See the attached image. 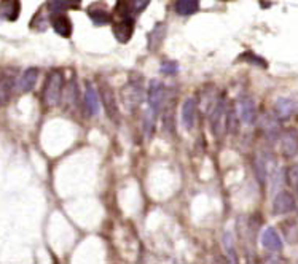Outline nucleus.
Returning <instances> with one entry per match:
<instances>
[{"label": "nucleus", "instance_id": "nucleus-1", "mask_svg": "<svg viewBox=\"0 0 298 264\" xmlns=\"http://www.w3.org/2000/svg\"><path fill=\"white\" fill-rule=\"evenodd\" d=\"M228 110H230V105L225 100L223 96L218 97V100L215 102V105L212 107V110L209 111V124H211V130L215 139H223L225 134L228 132Z\"/></svg>", "mask_w": 298, "mask_h": 264}, {"label": "nucleus", "instance_id": "nucleus-2", "mask_svg": "<svg viewBox=\"0 0 298 264\" xmlns=\"http://www.w3.org/2000/svg\"><path fill=\"white\" fill-rule=\"evenodd\" d=\"M145 88H144V81L141 77H133L129 78L128 83L122 89V100L126 108L129 110H136L137 107H141L144 99H145Z\"/></svg>", "mask_w": 298, "mask_h": 264}, {"label": "nucleus", "instance_id": "nucleus-3", "mask_svg": "<svg viewBox=\"0 0 298 264\" xmlns=\"http://www.w3.org/2000/svg\"><path fill=\"white\" fill-rule=\"evenodd\" d=\"M64 74L61 70H53L48 75L46 83L43 86V102L46 107H56L63 99Z\"/></svg>", "mask_w": 298, "mask_h": 264}, {"label": "nucleus", "instance_id": "nucleus-4", "mask_svg": "<svg viewBox=\"0 0 298 264\" xmlns=\"http://www.w3.org/2000/svg\"><path fill=\"white\" fill-rule=\"evenodd\" d=\"M99 96H101L102 99V105H104V110L107 116L110 118V121H113V123H120V108H118V104H116V97H115V93L112 86L107 83V81H101L99 83Z\"/></svg>", "mask_w": 298, "mask_h": 264}, {"label": "nucleus", "instance_id": "nucleus-5", "mask_svg": "<svg viewBox=\"0 0 298 264\" xmlns=\"http://www.w3.org/2000/svg\"><path fill=\"white\" fill-rule=\"evenodd\" d=\"M147 99H148V111H152L158 118V115H160V111L163 108L164 99H166V88L160 80H152L150 83H148Z\"/></svg>", "mask_w": 298, "mask_h": 264}, {"label": "nucleus", "instance_id": "nucleus-6", "mask_svg": "<svg viewBox=\"0 0 298 264\" xmlns=\"http://www.w3.org/2000/svg\"><path fill=\"white\" fill-rule=\"evenodd\" d=\"M236 108H237V115H240L243 124L252 126L257 121V105L252 97H241Z\"/></svg>", "mask_w": 298, "mask_h": 264}, {"label": "nucleus", "instance_id": "nucleus-7", "mask_svg": "<svg viewBox=\"0 0 298 264\" xmlns=\"http://www.w3.org/2000/svg\"><path fill=\"white\" fill-rule=\"evenodd\" d=\"M295 206L296 201L289 191H279L273 201V213L277 217L287 215V213H290L295 209Z\"/></svg>", "mask_w": 298, "mask_h": 264}, {"label": "nucleus", "instance_id": "nucleus-8", "mask_svg": "<svg viewBox=\"0 0 298 264\" xmlns=\"http://www.w3.org/2000/svg\"><path fill=\"white\" fill-rule=\"evenodd\" d=\"M134 34V18L115 19L113 24V37L118 43H128Z\"/></svg>", "mask_w": 298, "mask_h": 264}, {"label": "nucleus", "instance_id": "nucleus-9", "mask_svg": "<svg viewBox=\"0 0 298 264\" xmlns=\"http://www.w3.org/2000/svg\"><path fill=\"white\" fill-rule=\"evenodd\" d=\"M281 153L285 159H292L298 155V134L296 130H285L281 134Z\"/></svg>", "mask_w": 298, "mask_h": 264}, {"label": "nucleus", "instance_id": "nucleus-10", "mask_svg": "<svg viewBox=\"0 0 298 264\" xmlns=\"http://www.w3.org/2000/svg\"><path fill=\"white\" fill-rule=\"evenodd\" d=\"M99 93L96 91V88L89 83L85 85V94H83V104H85V110H86V115L88 116H96L99 113Z\"/></svg>", "mask_w": 298, "mask_h": 264}, {"label": "nucleus", "instance_id": "nucleus-11", "mask_svg": "<svg viewBox=\"0 0 298 264\" xmlns=\"http://www.w3.org/2000/svg\"><path fill=\"white\" fill-rule=\"evenodd\" d=\"M166 34H167V26L164 23H156L153 26V29L150 30V34L147 35L148 51H152V53L158 51V49L163 46Z\"/></svg>", "mask_w": 298, "mask_h": 264}, {"label": "nucleus", "instance_id": "nucleus-12", "mask_svg": "<svg viewBox=\"0 0 298 264\" xmlns=\"http://www.w3.org/2000/svg\"><path fill=\"white\" fill-rule=\"evenodd\" d=\"M196 110L198 100L195 97H188L182 105V126L187 130H192L196 124Z\"/></svg>", "mask_w": 298, "mask_h": 264}, {"label": "nucleus", "instance_id": "nucleus-13", "mask_svg": "<svg viewBox=\"0 0 298 264\" xmlns=\"http://www.w3.org/2000/svg\"><path fill=\"white\" fill-rule=\"evenodd\" d=\"M279 118H274L271 115H263L260 118V129L263 130V134L266 136L268 140H276L281 137V126H279V121H277Z\"/></svg>", "mask_w": 298, "mask_h": 264}, {"label": "nucleus", "instance_id": "nucleus-14", "mask_svg": "<svg viewBox=\"0 0 298 264\" xmlns=\"http://www.w3.org/2000/svg\"><path fill=\"white\" fill-rule=\"evenodd\" d=\"M51 26L54 29V32L57 35H61L64 38H69L72 35V30H74V26H72V21L71 18H69L66 13H57V15H53L51 16Z\"/></svg>", "mask_w": 298, "mask_h": 264}, {"label": "nucleus", "instance_id": "nucleus-15", "mask_svg": "<svg viewBox=\"0 0 298 264\" xmlns=\"http://www.w3.org/2000/svg\"><path fill=\"white\" fill-rule=\"evenodd\" d=\"M104 5L105 4H93L88 8V16L94 23V26H107L112 23V16Z\"/></svg>", "mask_w": 298, "mask_h": 264}, {"label": "nucleus", "instance_id": "nucleus-16", "mask_svg": "<svg viewBox=\"0 0 298 264\" xmlns=\"http://www.w3.org/2000/svg\"><path fill=\"white\" fill-rule=\"evenodd\" d=\"M262 245L268 251H281L282 250V239L274 228H266L262 234Z\"/></svg>", "mask_w": 298, "mask_h": 264}, {"label": "nucleus", "instance_id": "nucleus-17", "mask_svg": "<svg viewBox=\"0 0 298 264\" xmlns=\"http://www.w3.org/2000/svg\"><path fill=\"white\" fill-rule=\"evenodd\" d=\"M296 104L293 102L292 99H287V97H279L274 102V111H276V116L279 119H287L290 118L293 113H296Z\"/></svg>", "mask_w": 298, "mask_h": 264}, {"label": "nucleus", "instance_id": "nucleus-18", "mask_svg": "<svg viewBox=\"0 0 298 264\" xmlns=\"http://www.w3.org/2000/svg\"><path fill=\"white\" fill-rule=\"evenodd\" d=\"M21 13V2L19 0H0V16L8 21H16Z\"/></svg>", "mask_w": 298, "mask_h": 264}, {"label": "nucleus", "instance_id": "nucleus-19", "mask_svg": "<svg viewBox=\"0 0 298 264\" xmlns=\"http://www.w3.org/2000/svg\"><path fill=\"white\" fill-rule=\"evenodd\" d=\"M38 75H40L38 69H35V67L27 69L21 75V78L18 80V89L21 91V93H29V91H32L37 85Z\"/></svg>", "mask_w": 298, "mask_h": 264}, {"label": "nucleus", "instance_id": "nucleus-20", "mask_svg": "<svg viewBox=\"0 0 298 264\" xmlns=\"http://www.w3.org/2000/svg\"><path fill=\"white\" fill-rule=\"evenodd\" d=\"M15 88V78L10 75H2L0 77V107H4L10 97H12Z\"/></svg>", "mask_w": 298, "mask_h": 264}, {"label": "nucleus", "instance_id": "nucleus-21", "mask_svg": "<svg viewBox=\"0 0 298 264\" xmlns=\"http://www.w3.org/2000/svg\"><path fill=\"white\" fill-rule=\"evenodd\" d=\"M200 10V0H177L175 13L181 16H192Z\"/></svg>", "mask_w": 298, "mask_h": 264}, {"label": "nucleus", "instance_id": "nucleus-22", "mask_svg": "<svg viewBox=\"0 0 298 264\" xmlns=\"http://www.w3.org/2000/svg\"><path fill=\"white\" fill-rule=\"evenodd\" d=\"M240 60H244V62L247 64H251V65H255L257 69H268V62L262 57V56H258V54H254L251 51H246L240 56Z\"/></svg>", "mask_w": 298, "mask_h": 264}, {"label": "nucleus", "instance_id": "nucleus-23", "mask_svg": "<svg viewBox=\"0 0 298 264\" xmlns=\"http://www.w3.org/2000/svg\"><path fill=\"white\" fill-rule=\"evenodd\" d=\"M255 175H257L258 181H260V185H265L266 183L268 166H266V162L263 161V158H260V156L255 159Z\"/></svg>", "mask_w": 298, "mask_h": 264}, {"label": "nucleus", "instance_id": "nucleus-24", "mask_svg": "<svg viewBox=\"0 0 298 264\" xmlns=\"http://www.w3.org/2000/svg\"><path fill=\"white\" fill-rule=\"evenodd\" d=\"M160 72L166 77H174L178 74V64L175 60H163L161 65H160Z\"/></svg>", "mask_w": 298, "mask_h": 264}, {"label": "nucleus", "instance_id": "nucleus-25", "mask_svg": "<svg viewBox=\"0 0 298 264\" xmlns=\"http://www.w3.org/2000/svg\"><path fill=\"white\" fill-rule=\"evenodd\" d=\"M223 245H225V250H226L228 258H230L233 262H236V261H237V255H236L234 243H233V237H231L230 232H226V234L223 236Z\"/></svg>", "mask_w": 298, "mask_h": 264}, {"label": "nucleus", "instance_id": "nucleus-26", "mask_svg": "<svg viewBox=\"0 0 298 264\" xmlns=\"http://www.w3.org/2000/svg\"><path fill=\"white\" fill-rule=\"evenodd\" d=\"M46 8H48V12L51 13V15L66 13V10H69L64 0H48Z\"/></svg>", "mask_w": 298, "mask_h": 264}, {"label": "nucleus", "instance_id": "nucleus-27", "mask_svg": "<svg viewBox=\"0 0 298 264\" xmlns=\"http://www.w3.org/2000/svg\"><path fill=\"white\" fill-rule=\"evenodd\" d=\"M285 180L295 191L298 189V166H293V167H290L289 170H287Z\"/></svg>", "mask_w": 298, "mask_h": 264}, {"label": "nucleus", "instance_id": "nucleus-28", "mask_svg": "<svg viewBox=\"0 0 298 264\" xmlns=\"http://www.w3.org/2000/svg\"><path fill=\"white\" fill-rule=\"evenodd\" d=\"M148 4H150V0H129V7H131V12L133 15H139L142 13L144 10L148 7Z\"/></svg>", "mask_w": 298, "mask_h": 264}, {"label": "nucleus", "instance_id": "nucleus-29", "mask_svg": "<svg viewBox=\"0 0 298 264\" xmlns=\"http://www.w3.org/2000/svg\"><path fill=\"white\" fill-rule=\"evenodd\" d=\"M64 2H66L69 10H78V8H80L82 0H64Z\"/></svg>", "mask_w": 298, "mask_h": 264}, {"label": "nucleus", "instance_id": "nucleus-30", "mask_svg": "<svg viewBox=\"0 0 298 264\" xmlns=\"http://www.w3.org/2000/svg\"><path fill=\"white\" fill-rule=\"evenodd\" d=\"M218 2H226V0H218Z\"/></svg>", "mask_w": 298, "mask_h": 264}]
</instances>
